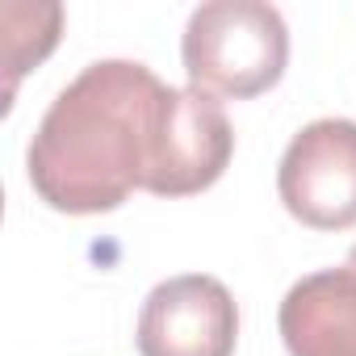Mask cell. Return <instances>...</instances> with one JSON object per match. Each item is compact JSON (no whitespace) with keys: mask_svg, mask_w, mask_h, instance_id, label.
<instances>
[{"mask_svg":"<svg viewBox=\"0 0 356 356\" xmlns=\"http://www.w3.org/2000/svg\"><path fill=\"white\" fill-rule=\"evenodd\" d=\"M168 84L134 59L88 63L42 113L26 172L34 193L59 214L118 210L147 185L155 122Z\"/></svg>","mask_w":356,"mask_h":356,"instance_id":"6da1fadb","label":"cell"},{"mask_svg":"<svg viewBox=\"0 0 356 356\" xmlns=\"http://www.w3.org/2000/svg\"><path fill=\"white\" fill-rule=\"evenodd\" d=\"M181 59L189 88L248 101L285 76L289 26L264 0H206L189 13Z\"/></svg>","mask_w":356,"mask_h":356,"instance_id":"7a4b0ae2","label":"cell"},{"mask_svg":"<svg viewBox=\"0 0 356 356\" xmlns=\"http://www.w3.org/2000/svg\"><path fill=\"white\" fill-rule=\"evenodd\" d=\"M277 193L310 231L356 227V122L318 118L302 126L281 155Z\"/></svg>","mask_w":356,"mask_h":356,"instance_id":"3957f363","label":"cell"},{"mask_svg":"<svg viewBox=\"0 0 356 356\" xmlns=\"http://www.w3.org/2000/svg\"><path fill=\"white\" fill-rule=\"evenodd\" d=\"M231 151H235V130H231L222 101L202 92V88H172L168 84L143 189L155 197L202 193L227 172Z\"/></svg>","mask_w":356,"mask_h":356,"instance_id":"277c9868","label":"cell"},{"mask_svg":"<svg viewBox=\"0 0 356 356\" xmlns=\"http://www.w3.org/2000/svg\"><path fill=\"white\" fill-rule=\"evenodd\" d=\"M239 306L218 277L185 273L159 281L138 314L143 356H235Z\"/></svg>","mask_w":356,"mask_h":356,"instance_id":"5b68a950","label":"cell"},{"mask_svg":"<svg viewBox=\"0 0 356 356\" xmlns=\"http://www.w3.org/2000/svg\"><path fill=\"white\" fill-rule=\"evenodd\" d=\"M277 323L289 356H356V273L343 264L293 281Z\"/></svg>","mask_w":356,"mask_h":356,"instance_id":"8992f818","label":"cell"},{"mask_svg":"<svg viewBox=\"0 0 356 356\" xmlns=\"http://www.w3.org/2000/svg\"><path fill=\"white\" fill-rule=\"evenodd\" d=\"M0 30H5V97H13L26 67L42 63L63 30L59 5H5L0 9Z\"/></svg>","mask_w":356,"mask_h":356,"instance_id":"52a82bcc","label":"cell"},{"mask_svg":"<svg viewBox=\"0 0 356 356\" xmlns=\"http://www.w3.org/2000/svg\"><path fill=\"white\" fill-rule=\"evenodd\" d=\"M348 268L356 273V243H352V252H348Z\"/></svg>","mask_w":356,"mask_h":356,"instance_id":"ba28073f","label":"cell"}]
</instances>
